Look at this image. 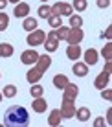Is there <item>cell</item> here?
<instances>
[{"label":"cell","mask_w":112,"mask_h":127,"mask_svg":"<svg viewBox=\"0 0 112 127\" xmlns=\"http://www.w3.org/2000/svg\"><path fill=\"white\" fill-rule=\"evenodd\" d=\"M35 64H37L35 68H39L42 74H44L46 70L50 68V64H51V57H50L48 54H42V55H39V59H37V63H35Z\"/></svg>","instance_id":"cell-9"},{"label":"cell","mask_w":112,"mask_h":127,"mask_svg":"<svg viewBox=\"0 0 112 127\" xmlns=\"http://www.w3.org/2000/svg\"><path fill=\"white\" fill-rule=\"evenodd\" d=\"M44 41H46V33L42 32V30H33V32H29L28 39H26V42L31 44V46H41Z\"/></svg>","instance_id":"cell-3"},{"label":"cell","mask_w":112,"mask_h":127,"mask_svg":"<svg viewBox=\"0 0 112 127\" xmlns=\"http://www.w3.org/2000/svg\"><path fill=\"white\" fill-rule=\"evenodd\" d=\"M48 24L51 28H59V26H61V17L59 15H50L48 17Z\"/></svg>","instance_id":"cell-28"},{"label":"cell","mask_w":112,"mask_h":127,"mask_svg":"<svg viewBox=\"0 0 112 127\" xmlns=\"http://www.w3.org/2000/svg\"><path fill=\"white\" fill-rule=\"evenodd\" d=\"M31 109L35 112H39V114H41V112H44L46 109H48V103H46V99L42 98H33V103H31Z\"/></svg>","instance_id":"cell-11"},{"label":"cell","mask_w":112,"mask_h":127,"mask_svg":"<svg viewBox=\"0 0 112 127\" xmlns=\"http://www.w3.org/2000/svg\"><path fill=\"white\" fill-rule=\"evenodd\" d=\"M39 59V54L35 50H24L22 54H20V61H22L24 64H28V66H31V64H35Z\"/></svg>","instance_id":"cell-6"},{"label":"cell","mask_w":112,"mask_h":127,"mask_svg":"<svg viewBox=\"0 0 112 127\" xmlns=\"http://www.w3.org/2000/svg\"><path fill=\"white\" fill-rule=\"evenodd\" d=\"M6 6H7V0H0V11L6 9Z\"/></svg>","instance_id":"cell-36"},{"label":"cell","mask_w":112,"mask_h":127,"mask_svg":"<svg viewBox=\"0 0 112 127\" xmlns=\"http://www.w3.org/2000/svg\"><path fill=\"white\" fill-rule=\"evenodd\" d=\"M103 70L110 74V70H112V64H110V61H107V64H105V68H103Z\"/></svg>","instance_id":"cell-35"},{"label":"cell","mask_w":112,"mask_h":127,"mask_svg":"<svg viewBox=\"0 0 112 127\" xmlns=\"http://www.w3.org/2000/svg\"><path fill=\"white\" fill-rule=\"evenodd\" d=\"M7 2H13V4H19L20 0H7Z\"/></svg>","instance_id":"cell-37"},{"label":"cell","mask_w":112,"mask_h":127,"mask_svg":"<svg viewBox=\"0 0 112 127\" xmlns=\"http://www.w3.org/2000/svg\"><path fill=\"white\" fill-rule=\"evenodd\" d=\"M74 13V7L70 4H64V2H57L51 6V15H59V17H70Z\"/></svg>","instance_id":"cell-2"},{"label":"cell","mask_w":112,"mask_h":127,"mask_svg":"<svg viewBox=\"0 0 112 127\" xmlns=\"http://www.w3.org/2000/svg\"><path fill=\"white\" fill-rule=\"evenodd\" d=\"M13 52H15L13 44H9V42H0V57H11Z\"/></svg>","instance_id":"cell-18"},{"label":"cell","mask_w":112,"mask_h":127,"mask_svg":"<svg viewBox=\"0 0 112 127\" xmlns=\"http://www.w3.org/2000/svg\"><path fill=\"white\" fill-rule=\"evenodd\" d=\"M55 33H57V37H59V41H64V39L68 37V33H70V28L68 26H59V28H55Z\"/></svg>","instance_id":"cell-22"},{"label":"cell","mask_w":112,"mask_h":127,"mask_svg":"<svg viewBox=\"0 0 112 127\" xmlns=\"http://www.w3.org/2000/svg\"><path fill=\"white\" fill-rule=\"evenodd\" d=\"M94 125H96V127H103V125H105V120H103V118H97V120L94 122Z\"/></svg>","instance_id":"cell-34"},{"label":"cell","mask_w":112,"mask_h":127,"mask_svg":"<svg viewBox=\"0 0 112 127\" xmlns=\"http://www.w3.org/2000/svg\"><path fill=\"white\" fill-rule=\"evenodd\" d=\"M42 46L46 48V52H55L59 48V39H48L46 37V41L42 42Z\"/></svg>","instance_id":"cell-19"},{"label":"cell","mask_w":112,"mask_h":127,"mask_svg":"<svg viewBox=\"0 0 112 127\" xmlns=\"http://www.w3.org/2000/svg\"><path fill=\"white\" fill-rule=\"evenodd\" d=\"M72 7H74L75 11H85L87 9V0H74Z\"/></svg>","instance_id":"cell-29"},{"label":"cell","mask_w":112,"mask_h":127,"mask_svg":"<svg viewBox=\"0 0 112 127\" xmlns=\"http://www.w3.org/2000/svg\"><path fill=\"white\" fill-rule=\"evenodd\" d=\"M7 26H9V17L6 15V13H0V32H4V30H7Z\"/></svg>","instance_id":"cell-27"},{"label":"cell","mask_w":112,"mask_h":127,"mask_svg":"<svg viewBox=\"0 0 112 127\" xmlns=\"http://www.w3.org/2000/svg\"><path fill=\"white\" fill-rule=\"evenodd\" d=\"M97 6H99V7H109L110 0H97Z\"/></svg>","instance_id":"cell-32"},{"label":"cell","mask_w":112,"mask_h":127,"mask_svg":"<svg viewBox=\"0 0 112 127\" xmlns=\"http://www.w3.org/2000/svg\"><path fill=\"white\" fill-rule=\"evenodd\" d=\"M42 2H46V0H42Z\"/></svg>","instance_id":"cell-39"},{"label":"cell","mask_w":112,"mask_h":127,"mask_svg":"<svg viewBox=\"0 0 112 127\" xmlns=\"http://www.w3.org/2000/svg\"><path fill=\"white\" fill-rule=\"evenodd\" d=\"M29 94H31V98H41L42 94H44V87L37 85V83H33V87L29 89Z\"/></svg>","instance_id":"cell-24"},{"label":"cell","mask_w":112,"mask_h":127,"mask_svg":"<svg viewBox=\"0 0 112 127\" xmlns=\"http://www.w3.org/2000/svg\"><path fill=\"white\" fill-rule=\"evenodd\" d=\"M13 15H15L17 19H26V17L29 15V4H26V2H19V4H15Z\"/></svg>","instance_id":"cell-7"},{"label":"cell","mask_w":112,"mask_h":127,"mask_svg":"<svg viewBox=\"0 0 112 127\" xmlns=\"http://www.w3.org/2000/svg\"><path fill=\"white\" fill-rule=\"evenodd\" d=\"M101 55L105 57V61H110V59H112V42H110V41L107 42L105 48L101 50Z\"/></svg>","instance_id":"cell-25"},{"label":"cell","mask_w":112,"mask_h":127,"mask_svg":"<svg viewBox=\"0 0 112 127\" xmlns=\"http://www.w3.org/2000/svg\"><path fill=\"white\" fill-rule=\"evenodd\" d=\"M77 94H79V87L74 85V83H68V85L63 89V98H66V99H74L75 101Z\"/></svg>","instance_id":"cell-8"},{"label":"cell","mask_w":112,"mask_h":127,"mask_svg":"<svg viewBox=\"0 0 112 127\" xmlns=\"http://www.w3.org/2000/svg\"><path fill=\"white\" fill-rule=\"evenodd\" d=\"M83 37H85V33L81 28H70V33H68L66 41H68V44H79L83 41Z\"/></svg>","instance_id":"cell-5"},{"label":"cell","mask_w":112,"mask_h":127,"mask_svg":"<svg viewBox=\"0 0 112 127\" xmlns=\"http://www.w3.org/2000/svg\"><path fill=\"white\" fill-rule=\"evenodd\" d=\"M75 116H77V120H81V122H88V120H90V109H88V107L77 109V111H75Z\"/></svg>","instance_id":"cell-20"},{"label":"cell","mask_w":112,"mask_h":127,"mask_svg":"<svg viewBox=\"0 0 112 127\" xmlns=\"http://www.w3.org/2000/svg\"><path fill=\"white\" fill-rule=\"evenodd\" d=\"M66 57L72 59V61L79 59L81 57V46L79 44H68V48H66Z\"/></svg>","instance_id":"cell-13"},{"label":"cell","mask_w":112,"mask_h":127,"mask_svg":"<svg viewBox=\"0 0 112 127\" xmlns=\"http://www.w3.org/2000/svg\"><path fill=\"white\" fill-rule=\"evenodd\" d=\"M0 101H2V92H0Z\"/></svg>","instance_id":"cell-38"},{"label":"cell","mask_w":112,"mask_h":127,"mask_svg":"<svg viewBox=\"0 0 112 127\" xmlns=\"http://www.w3.org/2000/svg\"><path fill=\"white\" fill-rule=\"evenodd\" d=\"M68 83H70V81H68V77L64 76V74H57V76L53 77V87H55V89H59V90H63Z\"/></svg>","instance_id":"cell-17"},{"label":"cell","mask_w":112,"mask_h":127,"mask_svg":"<svg viewBox=\"0 0 112 127\" xmlns=\"http://www.w3.org/2000/svg\"><path fill=\"white\" fill-rule=\"evenodd\" d=\"M97 50H94V48H88L87 52H85V63L87 64H90V66H92V64H96L97 63Z\"/></svg>","instance_id":"cell-15"},{"label":"cell","mask_w":112,"mask_h":127,"mask_svg":"<svg viewBox=\"0 0 112 127\" xmlns=\"http://www.w3.org/2000/svg\"><path fill=\"white\" fill-rule=\"evenodd\" d=\"M22 28H24V30H28V32H33V30H37V19L26 17L24 22H22Z\"/></svg>","instance_id":"cell-21"},{"label":"cell","mask_w":112,"mask_h":127,"mask_svg":"<svg viewBox=\"0 0 112 127\" xmlns=\"http://www.w3.org/2000/svg\"><path fill=\"white\" fill-rule=\"evenodd\" d=\"M103 37H107L110 41V37H112V26H109V28L105 30V33H103Z\"/></svg>","instance_id":"cell-33"},{"label":"cell","mask_w":112,"mask_h":127,"mask_svg":"<svg viewBox=\"0 0 112 127\" xmlns=\"http://www.w3.org/2000/svg\"><path fill=\"white\" fill-rule=\"evenodd\" d=\"M63 116H61V109H53V111L50 112V118H48V124L51 127H57L59 124H61Z\"/></svg>","instance_id":"cell-14"},{"label":"cell","mask_w":112,"mask_h":127,"mask_svg":"<svg viewBox=\"0 0 112 127\" xmlns=\"http://www.w3.org/2000/svg\"><path fill=\"white\" fill-rule=\"evenodd\" d=\"M72 70H74L75 76L85 77V76L88 74V64H87V63H77V61H75V63H74V68H72Z\"/></svg>","instance_id":"cell-16"},{"label":"cell","mask_w":112,"mask_h":127,"mask_svg":"<svg viewBox=\"0 0 112 127\" xmlns=\"http://www.w3.org/2000/svg\"><path fill=\"white\" fill-rule=\"evenodd\" d=\"M61 116L64 118V120H68V118H74V116H75V105H74V99H66V98H63Z\"/></svg>","instance_id":"cell-4"},{"label":"cell","mask_w":112,"mask_h":127,"mask_svg":"<svg viewBox=\"0 0 112 127\" xmlns=\"http://www.w3.org/2000/svg\"><path fill=\"white\" fill-rule=\"evenodd\" d=\"M6 98H13V96H17V87L15 85H7L6 89H4V92H2Z\"/></svg>","instance_id":"cell-30"},{"label":"cell","mask_w":112,"mask_h":127,"mask_svg":"<svg viewBox=\"0 0 112 127\" xmlns=\"http://www.w3.org/2000/svg\"><path fill=\"white\" fill-rule=\"evenodd\" d=\"M26 79H28V83H31V85L33 83H39L42 79V72L39 68H29L28 74H26Z\"/></svg>","instance_id":"cell-12"},{"label":"cell","mask_w":112,"mask_h":127,"mask_svg":"<svg viewBox=\"0 0 112 127\" xmlns=\"http://www.w3.org/2000/svg\"><path fill=\"white\" fill-rule=\"evenodd\" d=\"M109 79H110V74L109 72H105V70H103V72L99 74V76L96 77V81H94V85H96V89H105L107 85H109Z\"/></svg>","instance_id":"cell-10"},{"label":"cell","mask_w":112,"mask_h":127,"mask_svg":"<svg viewBox=\"0 0 112 127\" xmlns=\"http://www.w3.org/2000/svg\"><path fill=\"white\" fill-rule=\"evenodd\" d=\"M29 124V114L22 105H13L4 112V125L7 127H26Z\"/></svg>","instance_id":"cell-1"},{"label":"cell","mask_w":112,"mask_h":127,"mask_svg":"<svg viewBox=\"0 0 112 127\" xmlns=\"http://www.w3.org/2000/svg\"><path fill=\"white\" fill-rule=\"evenodd\" d=\"M101 98L107 99V101H110V99H112V90L107 89V87H105V89H101Z\"/></svg>","instance_id":"cell-31"},{"label":"cell","mask_w":112,"mask_h":127,"mask_svg":"<svg viewBox=\"0 0 112 127\" xmlns=\"http://www.w3.org/2000/svg\"><path fill=\"white\" fill-rule=\"evenodd\" d=\"M83 26V19H81L79 15H74L72 13L70 15V28H81Z\"/></svg>","instance_id":"cell-26"},{"label":"cell","mask_w":112,"mask_h":127,"mask_svg":"<svg viewBox=\"0 0 112 127\" xmlns=\"http://www.w3.org/2000/svg\"><path fill=\"white\" fill-rule=\"evenodd\" d=\"M37 13H39V17H41V19H48V17L51 15V6H48V4H42V6L37 9Z\"/></svg>","instance_id":"cell-23"}]
</instances>
